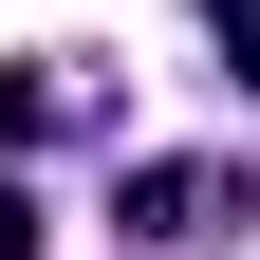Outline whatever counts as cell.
Returning <instances> with one entry per match:
<instances>
[{
	"mask_svg": "<svg viewBox=\"0 0 260 260\" xmlns=\"http://www.w3.org/2000/svg\"><path fill=\"white\" fill-rule=\"evenodd\" d=\"M56 130H93V56H19L0 75V149H56Z\"/></svg>",
	"mask_w": 260,
	"mask_h": 260,
	"instance_id": "cell-2",
	"label": "cell"
},
{
	"mask_svg": "<svg viewBox=\"0 0 260 260\" xmlns=\"http://www.w3.org/2000/svg\"><path fill=\"white\" fill-rule=\"evenodd\" d=\"M0 260H38V205H19V186H0Z\"/></svg>",
	"mask_w": 260,
	"mask_h": 260,
	"instance_id": "cell-4",
	"label": "cell"
},
{
	"mask_svg": "<svg viewBox=\"0 0 260 260\" xmlns=\"http://www.w3.org/2000/svg\"><path fill=\"white\" fill-rule=\"evenodd\" d=\"M242 223H260V186L205 168V149H168V168L112 186V242H149V260H205V242H242Z\"/></svg>",
	"mask_w": 260,
	"mask_h": 260,
	"instance_id": "cell-1",
	"label": "cell"
},
{
	"mask_svg": "<svg viewBox=\"0 0 260 260\" xmlns=\"http://www.w3.org/2000/svg\"><path fill=\"white\" fill-rule=\"evenodd\" d=\"M205 38H223V56H242V75H260V0H205Z\"/></svg>",
	"mask_w": 260,
	"mask_h": 260,
	"instance_id": "cell-3",
	"label": "cell"
}]
</instances>
